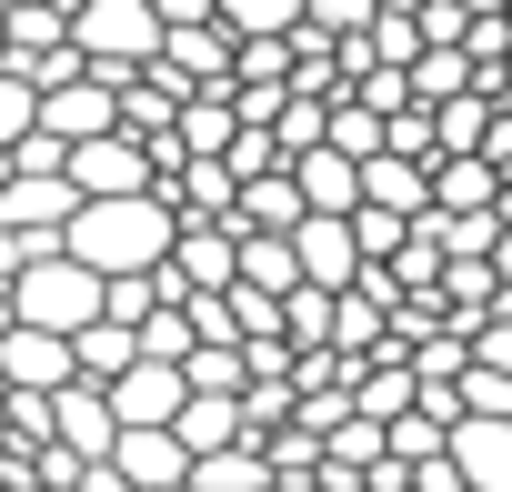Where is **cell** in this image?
Returning a JSON list of instances; mask_svg holds the SVG:
<instances>
[{
    "instance_id": "obj_1",
    "label": "cell",
    "mask_w": 512,
    "mask_h": 492,
    "mask_svg": "<svg viewBox=\"0 0 512 492\" xmlns=\"http://www.w3.org/2000/svg\"><path fill=\"white\" fill-rule=\"evenodd\" d=\"M171 231H181V211H171L161 191H111V201H71L61 252L111 282V272H151V262L171 252Z\"/></svg>"
},
{
    "instance_id": "obj_2",
    "label": "cell",
    "mask_w": 512,
    "mask_h": 492,
    "mask_svg": "<svg viewBox=\"0 0 512 492\" xmlns=\"http://www.w3.org/2000/svg\"><path fill=\"white\" fill-rule=\"evenodd\" d=\"M71 51L121 91V81H131V71H151V51H161L151 0H81V11H71Z\"/></svg>"
},
{
    "instance_id": "obj_3",
    "label": "cell",
    "mask_w": 512,
    "mask_h": 492,
    "mask_svg": "<svg viewBox=\"0 0 512 492\" xmlns=\"http://www.w3.org/2000/svg\"><path fill=\"white\" fill-rule=\"evenodd\" d=\"M11 322H31V332H81V322H101V272L91 262H71V252H41L21 282H11Z\"/></svg>"
},
{
    "instance_id": "obj_4",
    "label": "cell",
    "mask_w": 512,
    "mask_h": 492,
    "mask_svg": "<svg viewBox=\"0 0 512 492\" xmlns=\"http://www.w3.org/2000/svg\"><path fill=\"white\" fill-rule=\"evenodd\" d=\"M41 131L71 151V141H101V131H121V91L81 61V71H61L51 91H41Z\"/></svg>"
},
{
    "instance_id": "obj_5",
    "label": "cell",
    "mask_w": 512,
    "mask_h": 492,
    "mask_svg": "<svg viewBox=\"0 0 512 492\" xmlns=\"http://www.w3.org/2000/svg\"><path fill=\"white\" fill-rule=\"evenodd\" d=\"M61 181H71L81 201H111V191H151V141H131V131L71 141V151H61Z\"/></svg>"
},
{
    "instance_id": "obj_6",
    "label": "cell",
    "mask_w": 512,
    "mask_h": 492,
    "mask_svg": "<svg viewBox=\"0 0 512 492\" xmlns=\"http://www.w3.org/2000/svg\"><path fill=\"white\" fill-rule=\"evenodd\" d=\"M292 262L312 292H352L362 282V241H352V211H302L292 221Z\"/></svg>"
},
{
    "instance_id": "obj_7",
    "label": "cell",
    "mask_w": 512,
    "mask_h": 492,
    "mask_svg": "<svg viewBox=\"0 0 512 492\" xmlns=\"http://www.w3.org/2000/svg\"><path fill=\"white\" fill-rule=\"evenodd\" d=\"M101 392H111V422H121V432H171V412H181L191 382H181V362H151V352H141V362L111 372Z\"/></svg>"
},
{
    "instance_id": "obj_8",
    "label": "cell",
    "mask_w": 512,
    "mask_h": 492,
    "mask_svg": "<svg viewBox=\"0 0 512 492\" xmlns=\"http://www.w3.org/2000/svg\"><path fill=\"white\" fill-rule=\"evenodd\" d=\"M442 462L462 472V492H512V422H492V412H452Z\"/></svg>"
},
{
    "instance_id": "obj_9",
    "label": "cell",
    "mask_w": 512,
    "mask_h": 492,
    "mask_svg": "<svg viewBox=\"0 0 512 492\" xmlns=\"http://www.w3.org/2000/svg\"><path fill=\"white\" fill-rule=\"evenodd\" d=\"M151 71H161L171 91H221V81H231V31H221V21H181V31H161Z\"/></svg>"
},
{
    "instance_id": "obj_10",
    "label": "cell",
    "mask_w": 512,
    "mask_h": 492,
    "mask_svg": "<svg viewBox=\"0 0 512 492\" xmlns=\"http://www.w3.org/2000/svg\"><path fill=\"white\" fill-rule=\"evenodd\" d=\"M111 432H121V422H111V392L71 372V382L51 392V452H71V462H101V452H111Z\"/></svg>"
},
{
    "instance_id": "obj_11",
    "label": "cell",
    "mask_w": 512,
    "mask_h": 492,
    "mask_svg": "<svg viewBox=\"0 0 512 492\" xmlns=\"http://www.w3.org/2000/svg\"><path fill=\"white\" fill-rule=\"evenodd\" d=\"M231 252H241V221H181L161 262H171L181 292H221V282H231Z\"/></svg>"
},
{
    "instance_id": "obj_12",
    "label": "cell",
    "mask_w": 512,
    "mask_h": 492,
    "mask_svg": "<svg viewBox=\"0 0 512 492\" xmlns=\"http://www.w3.org/2000/svg\"><path fill=\"white\" fill-rule=\"evenodd\" d=\"M131 492H171V482H191V452H181V432H111V452H101Z\"/></svg>"
},
{
    "instance_id": "obj_13",
    "label": "cell",
    "mask_w": 512,
    "mask_h": 492,
    "mask_svg": "<svg viewBox=\"0 0 512 492\" xmlns=\"http://www.w3.org/2000/svg\"><path fill=\"white\" fill-rule=\"evenodd\" d=\"M0 382H11V392H61V382H71V342L11 322V332H0Z\"/></svg>"
},
{
    "instance_id": "obj_14",
    "label": "cell",
    "mask_w": 512,
    "mask_h": 492,
    "mask_svg": "<svg viewBox=\"0 0 512 492\" xmlns=\"http://www.w3.org/2000/svg\"><path fill=\"white\" fill-rule=\"evenodd\" d=\"M282 171H292V191H302V211H352V201H362V161H352V151H332V141H312V151H292Z\"/></svg>"
},
{
    "instance_id": "obj_15",
    "label": "cell",
    "mask_w": 512,
    "mask_h": 492,
    "mask_svg": "<svg viewBox=\"0 0 512 492\" xmlns=\"http://www.w3.org/2000/svg\"><path fill=\"white\" fill-rule=\"evenodd\" d=\"M71 181L61 171H11V181H0V231H61L71 221Z\"/></svg>"
},
{
    "instance_id": "obj_16",
    "label": "cell",
    "mask_w": 512,
    "mask_h": 492,
    "mask_svg": "<svg viewBox=\"0 0 512 492\" xmlns=\"http://www.w3.org/2000/svg\"><path fill=\"white\" fill-rule=\"evenodd\" d=\"M362 201L392 211V221H422V211H432V171L402 161V151H372V161H362Z\"/></svg>"
},
{
    "instance_id": "obj_17",
    "label": "cell",
    "mask_w": 512,
    "mask_h": 492,
    "mask_svg": "<svg viewBox=\"0 0 512 492\" xmlns=\"http://www.w3.org/2000/svg\"><path fill=\"white\" fill-rule=\"evenodd\" d=\"M171 432H181L191 462H201V452H231V442H241V392H181Z\"/></svg>"
},
{
    "instance_id": "obj_18",
    "label": "cell",
    "mask_w": 512,
    "mask_h": 492,
    "mask_svg": "<svg viewBox=\"0 0 512 492\" xmlns=\"http://www.w3.org/2000/svg\"><path fill=\"white\" fill-rule=\"evenodd\" d=\"M231 282L282 302V292L302 282V262H292V231H241V252H231Z\"/></svg>"
},
{
    "instance_id": "obj_19",
    "label": "cell",
    "mask_w": 512,
    "mask_h": 492,
    "mask_svg": "<svg viewBox=\"0 0 512 492\" xmlns=\"http://www.w3.org/2000/svg\"><path fill=\"white\" fill-rule=\"evenodd\" d=\"M492 191H502V171L482 151H442L432 161V211H492Z\"/></svg>"
},
{
    "instance_id": "obj_20",
    "label": "cell",
    "mask_w": 512,
    "mask_h": 492,
    "mask_svg": "<svg viewBox=\"0 0 512 492\" xmlns=\"http://www.w3.org/2000/svg\"><path fill=\"white\" fill-rule=\"evenodd\" d=\"M131 362H141V332H131V322L101 312V322L71 332V372H81V382H111V372H131Z\"/></svg>"
},
{
    "instance_id": "obj_21",
    "label": "cell",
    "mask_w": 512,
    "mask_h": 492,
    "mask_svg": "<svg viewBox=\"0 0 512 492\" xmlns=\"http://www.w3.org/2000/svg\"><path fill=\"white\" fill-rule=\"evenodd\" d=\"M211 21H221L231 41H282V31L302 21V0H211Z\"/></svg>"
},
{
    "instance_id": "obj_22",
    "label": "cell",
    "mask_w": 512,
    "mask_h": 492,
    "mask_svg": "<svg viewBox=\"0 0 512 492\" xmlns=\"http://www.w3.org/2000/svg\"><path fill=\"white\" fill-rule=\"evenodd\" d=\"M181 382H191V392H241V382H251V352H241V342H191V352H181Z\"/></svg>"
},
{
    "instance_id": "obj_23",
    "label": "cell",
    "mask_w": 512,
    "mask_h": 492,
    "mask_svg": "<svg viewBox=\"0 0 512 492\" xmlns=\"http://www.w3.org/2000/svg\"><path fill=\"white\" fill-rule=\"evenodd\" d=\"M322 141L352 151V161H372V151H382V111H372V101H322Z\"/></svg>"
},
{
    "instance_id": "obj_24",
    "label": "cell",
    "mask_w": 512,
    "mask_h": 492,
    "mask_svg": "<svg viewBox=\"0 0 512 492\" xmlns=\"http://www.w3.org/2000/svg\"><path fill=\"white\" fill-rule=\"evenodd\" d=\"M402 91H412V101H452V91H482V81H472L462 51H422V61L402 71Z\"/></svg>"
},
{
    "instance_id": "obj_25",
    "label": "cell",
    "mask_w": 512,
    "mask_h": 492,
    "mask_svg": "<svg viewBox=\"0 0 512 492\" xmlns=\"http://www.w3.org/2000/svg\"><path fill=\"white\" fill-rule=\"evenodd\" d=\"M452 412H492V422H512V372L462 362V372H452Z\"/></svg>"
},
{
    "instance_id": "obj_26",
    "label": "cell",
    "mask_w": 512,
    "mask_h": 492,
    "mask_svg": "<svg viewBox=\"0 0 512 492\" xmlns=\"http://www.w3.org/2000/svg\"><path fill=\"white\" fill-rule=\"evenodd\" d=\"M131 332H141V352H151V362H181V352H191V342H201V332H191V312H181V302H161V312H141V322H131Z\"/></svg>"
},
{
    "instance_id": "obj_27",
    "label": "cell",
    "mask_w": 512,
    "mask_h": 492,
    "mask_svg": "<svg viewBox=\"0 0 512 492\" xmlns=\"http://www.w3.org/2000/svg\"><path fill=\"white\" fill-rule=\"evenodd\" d=\"M251 482H262V462H251L241 442H231V452H201V462H191V492H251Z\"/></svg>"
},
{
    "instance_id": "obj_28",
    "label": "cell",
    "mask_w": 512,
    "mask_h": 492,
    "mask_svg": "<svg viewBox=\"0 0 512 492\" xmlns=\"http://www.w3.org/2000/svg\"><path fill=\"white\" fill-rule=\"evenodd\" d=\"M332 302H342V292H312V282H292V292H282V322H292V342H332Z\"/></svg>"
},
{
    "instance_id": "obj_29",
    "label": "cell",
    "mask_w": 512,
    "mask_h": 492,
    "mask_svg": "<svg viewBox=\"0 0 512 492\" xmlns=\"http://www.w3.org/2000/svg\"><path fill=\"white\" fill-rule=\"evenodd\" d=\"M21 131H41V91H31L11 61H0V151H11Z\"/></svg>"
},
{
    "instance_id": "obj_30",
    "label": "cell",
    "mask_w": 512,
    "mask_h": 492,
    "mask_svg": "<svg viewBox=\"0 0 512 492\" xmlns=\"http://www.w3.org/2000/svg\"><path fill=\"white\" fill-rule=\"evenodd\" d=\"M372 11H382V0H302V31L352 41V31H372Z\"/></svg>"
},
{
    "instance_id": "obj_31",
    "label": "cell",
    "mask_w": 512,
    "mask_h": 492,
    "mask_svg": "<svg viewBox=\"0 0 512 492\" xmlns=\"http://www.w3.org/2000/svg\"><path fill=\"white\" fill-rule=\"evenodd\" d=\"M392 412H412V372H402V362L362 382V422H392Z\"/></svg>"
},
{
    "instance_id": "obj_32",
    "label": "cell",
    "mask_w": 512,
    "mask_h": 492,
    "mask_svg": "<svg viewBox=\"0 0 512 492\" xmlns=\"http://www.w3.org/2000/svg\"><path fill=\"white\" fill-rule=\"evenodd\" d=\"M332 452H342V462H382V422H362V412H352V422L332 432Z\"/></svg>"
},
{
    "instance_id": "obj_33",
    "label": "cell",
    "mask_w": 512,
    "mask_h": 492,
    "mask_svg": "<svg viewBox=\"0 0 512 492\" xmlns=\"http://www.w3.org/2000/svg\"><path fill=\"white\" fill-rule=\"evenodd\" d=\"M151 21H161V31H181V21H211V0H151Z\"/></svg>"
},
{
    "instance_id": "obj_34",
    "label": "cell",
    "mask_w": 512,
    "mask_h": 492,
    "mask_svg": "<svg viewBox=\"0 0 512 492\" xmlns=\"http://www.w3.org/2000/svg\"><path fill=\"white\" fill-rule=\"evenodd\" d=\"M492 221H502V231H512V171H502V191H492Z\"/></svg>"
},
{
    "instance_id": "obj_35",
    "label": "cell",
    "mask_w": 512,
    "mask_h": 492,
    "mask_svg": "<svg viewBox=\"0 0 512 492\" xmlns=\"http://www.w3.org/2000/svg\"><path fill=\"white\" fill-rule=\"evenodd\" d=\"M462 11H512V0H462Z\"/></svg>"
},
{
    "instance_id": "obj_36",
    "label": "cell",
    "mask_w": 512,
    "mask_h": 492,
    "mask_svg": "<svg viewBox=\"0 0 512 492\" xmlns=\"http://www.w3.org/2000/svg\"><path fill=\"white\" fill-rule=\"evenodd\" d=\"M382 11H422V0H382Z\"/></svg>"
},
{
    "instance_id": "obj_37",
    "label": "cell",
    "mask_w": 512,
    "mask_h": 492,
    "mask_svg": "<svg viewBox=\"0 0 512 492\" xmlns=\"http://www.w3.org/2000/svg\"><path fill=\"white\" fill-rule=\"evenodd\" d=\"M0 11H31V0H0Z\"/></svg>"
},
{
    "instance_id": "obj_38",
    "label": "cell",
    "mask_w": 512,
    "mask_h": 492,
    "mask_svg": "<svg viewBox=\"0 0 512 492\" xmlns=\"http://www.w3.org/2000/svg\"><path fill=\"white\" fill-rule=\"evenodd\" d=\"M0 181H11V151H0Z\"/></svg>"
},
{
    "instance_id": "obj_39",
    "label": "cell",
    "mask_w": 512,
    "mask_h": 492,
    "mask_svg": "<svg viewBox=\"0 0 512 492\" xmlns=\"http://www.w3.org/2000/svg\"><path fill=\"white\" fill-rule=\"evenodd\" d=\"M0 402H11V382H0Z\"/></svg>"
},
{
    "instance_id": "obj_40",
    "label": "cell",
    "mask_w": 512,
    "mask_h": 492,
    "mask_svg": "<svg viewBox=\"0 0 512 492\" xmlns=\"http://www.w3.org/2000/svg\"><path fill=\"white\" fill-rule=\"evenodd\" d=\"M502 71H512V51H502Z\"/></svg>"
}]
</instances>
